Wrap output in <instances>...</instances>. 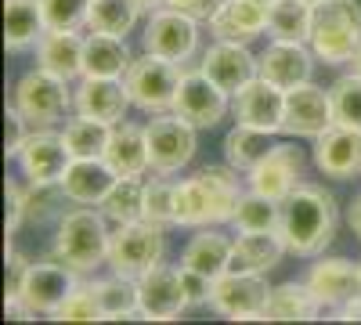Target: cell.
Here are the masks:
<instances>
[{"mask_svg":"<svg viewBox=\"0 0 361 325\" xmlns=\"http://www.w3.org/2000/svg\"><path fill=\"white\" fill-rule=\"evenodd\" d=\"M163 260V224L156 221H130V224H119L109 239V268L112 275H123V278H141L156 268Z\"/></svg>","mask_w":361,"mask_h":325,"instance_id":"5","label":"cell"},{"mask_svg":"<svg viewBox=\"0 0 361 325\" xmlns=\"http://www.w3.org/2000/svg\"><path fill=\"white\" fill-rule=\"evenodd\" d=\"M279 239L296 257H314L329 246L336 231V202L325 188L300 181L286 199H279Z\"/></svg>","mask_w":361,"mask_h":325,"instance_id":"1","label":"cell"},{"mask_svg":"<svg viewBox=\"0 0 361 325\" xmlns=\"http://www.w3.org/2000/svg\"><path fill=\"white\" fill-rule=\"evenodd\" d=\"M311 4H318V0H311Z\"/></svg>","mask_w":361,"mask_h":325,"instance_id":"53","label":"cell"},{"mask_svg":"<svg viewBox=\"0 0 361 325\" xmlns=\"http://www.w3.org/2000/svg\"><path fill=\"white\" fill-rule=\"evenodd\" d=\"M282 105H286V91L267 83L264 76H253L243 91L231 94L235 120L246 127H257V130H271V134L282 127Z\"/></svg>","mask_w":361,"mask_h":325,"instance_id":"19","label":"cell"},{"mask_svg":"<svg viewBox=\"0 0 361 325\" xmlns=\"http://www.w3.org/2000/svg\"><path fill=\"white\" fill-rule=\"evenodd\" d=\"M224 109H228V94L209 76H202V69L185 73V80L177 87V98H173V112L180 120H188L195 130L217 127L224 120Z\"/></svg>","mask_w":361,"mask_h":325,"instance_id":"15","label":"cell"},{"mask_svg":"<svg viewBox=\"0 0 361 325\" xmlns=\"http://www.w3.org/2000/svg\"><path fill=\"white\" fill-rule=\"evenodd\" d=\"M333 127V105H329V91L314 87L311 80L289 87L286 105H282V127L279 134L289 137H318L322 130Z\"/></svg>","mask_w":361,"mask_h":325,"instance_id":"13","label":"cell"},{"mask_svg":"<svg viewBox=\"0 0 361 325\" xmlns=\"http://www.w3.org/2000/svg\"><path fill=\"white\" fill-rule=\"evenodd\" d=\"M47 29H80L87 22L90 0H40Z\"/></svg>","mask_w":361,"mask_h":325,"instance_id":"41","label":"cell"},{"mask_svg":"<svg viewBox=\"0 0 361 325\" xmlns=\"http://www.w3.org/2000/svg\"><path fill=\"white\" fill-rule=\"evenodd\" d=\"M18 159H22V170L29 173L33 185H58L73 163V152H69L62 134H51V127H44V130L37 127L25 137Z\"/></svg>","mask_w":361,"mask_h":325,"instance_id":"16","label":"cell"},{"mask_svg":"<svg viewBox=\"0 0 361 325\" xmlns=\"http://www.w3.org/2000/svg\"><path fill=\"white\" fill-rule=\"evenodd\" d=\"M231 224L238 231H275V224H279V202L250 188V192H243V199H238L235 214H231Z\"/></svg>","mask_w":361,"mask_h":325,"instance_id":"38","label":"cell"},{"mask_svg":"<svg viewBox=\"0 0 361 325\" xmlns=\"http://www.w3.org/2000/svg\"><path fill=\"white\" fill-rule=\"evenodd\" d=\"M264 4H275V0H264Z\"/></svg>","mask_w":361,"mask_h":325,"instance_id":"52","label":"cell"},{"mask_svg":"<svg viewBox=\"0 0 361 325\" xmlns=\"http://www.w3.org/2000/svg\"><path fill=\"white\" fill-rule=\"evenodd\" d=\"M347 224H350V231L361 239V195L350 202V210H347Z\"/></svg>","mask_w":361,"mask_h":325,"instance_id":"49","label":"cell"},{"mask_svg":"<svg viewBox=\"0 0 361 325\" xmlns=\"http://www.w3.org/2000/svg\"><path fill=\"white\" fill-rule=\"evenodd\" d=\"M304 170H307V156L300 145H275L253 170H246V181L253 192L279 202L304 181Z\"/></svg>","mask_w":361,"mask_h":325,"instance_id":"12","label":"cell"},{"mask_svg":"<svg viewBox=\"0 0 361 325\" xmlns=\"http://www.w3.org/2000/svg\"><path fill=\"white\" fill-rule=\"evenodd\" d=\"M180 286H185V297H188V307H199V304H209L214 297V278L202 275V271H192L180 264Z\"/></svg>","mask_w":361,"mask_h":325,"instance_id":"43","label":"cell"},{"mask_svg":"<svg viewBox=\"0 0 361 325\" xmlns=\"http://www.w3.org/2000/svg\"><path fill=\"white\" fill-rule=\"evenodd\" d=\"M83 275H76L69 264H62L58 257L29 264L25 282H22V304L33 314H54L58 307L66 304V297L80 286Z\"/></svg>","mask_w":361,"mask_h":325,"instance_id":"10","label":"cell"},{"mask_svg":"<svg viewBox=\"0 0 361 325\" xmlns=\"http://www.w3.org/2000/svg\"><path fill=\"white\" fill-rule=\"evenodd\" d=\"M127 69H130V51H127L123 37H112V33L83 37V76L123 80Z\"/></svg>","mask_w":361,"mask_h":325,"instance_id":"28","label":"cell"},{"mask_svg":"<svg viewBox=\"0 0 361 325\" xmlns=\"http://www.w3.org/2000/svg\"><path fill=\"white\" fill-rule=\"evenodd\" d=\"M22 123H25V116L11 105L8 116H4V152H8V156H18L22 145H25V137H29V134L22 130Z\"/></svg>","mask_w":361,"mask_h":325,"instance_id":"46","label":"cell"},{"mask_svg":"<svg viewBox=\"0 0 361 325\" xmlns=\"http://www.w3.org/2000/svg\"><path fill=\"white\" fill-rule=\"evenodd\" d=\"M141 8L134 0H90L87 11V25L94 33H112V37H127L134 22H137Z\"/></svg>","mask_w":361,"mask_h":325,"instance_id":"36","label":"cell"},{"mask_svg":"<svg viewBox=\"0 0 361 325\" xmlns=\"http://www.w3.org/2000/svg\"><path fill=\"white\" fill-rule=\"evenodd\" d=\"M90 289H94L105 318H127V314L137 311V282L134 278L112 275V278H102V282H90Z\"/></svg>","mask_w":361,"mask_h":325,"instance_id":"37","label":"cell"},{"mask_svg":"<svg viewBox=\"0 0 361 325\" xmlns=\"http://www.w3.org/2000/svg\"><path fill=\"white\" fill-rule=\"evenodd\" d=\"M286 243L279 239V231H238V239L231 243V271H250L264 275L282 260Z\"/></svg>","mask_w":361,"mask_h":325,"instance_id":"27","label":"cell"},{"mask_svg":"<svg viewBox=\"0 0 361 325\" xmlns=\"http://www.w3.org/2000/svg\"><path fill=\"white\" fill-rule=\"evenodd\" d=\"M271 297V286H264L260 275L250 271H224L221 278H214V297L209 307L224 318H264Z\"/></svg>","mask_w":361,"mask_h":325,"instance_id":"14","label":"cell"},{"mask_svg":"<svg viewBox=\"0 0 361 325\" xmlns=\"http://www.w3.org/2000/svg\"><path fill=\"white\" fill-rule=\"evenodd\" d=\"M47 33L40 0H4V44L8 51L37 47Z\"/></svg>","mask_w":361,"mask_h":325,"instance_id":"30","label":"cell"},{"mask_svg":"<svg viewBox=\"0 0 361 325\" xmlns=\"http://www.w3.org/2000/svg\"><path fill=\"white\" fill-rule=\"evenodd\" d=\"M235 166H206L195 177L177 185V224L180 228H202V224H217L231 221L243 188L238 177L231 173Z\"/></svg>","mask_w":361,"mask_h":325,"instance_id":"2","label":"cell"},{"mask_svg":"<svg viewBox=\"0 0 361 325\" xmlns=\"http://www.w3.org/2000/svg\"><path fill=\"white\" fill-rule=\"evenodd\" d=\"M329 105H333V123L361 130V73L340 76L329 91Z\"/></svg>","mask_w":361,"mask_h":325,"instance_id":"39","label":"cell"},{"mask_svg":"<svg viewBox=\"0 0 361 325\" xmlns=\"http://www.w3.org/2000/svg\"><path fill=\"white\" fill-rule=\"evenodd\" d=\"M51 188L54 185H33V188H25V221L29 224H40V221H47L51 217V210H54V202H51Z\"/></svg>","mask_w":361,"mask_h":325,"instance_id":"44","label":"cell"},{"mask_svg":"<svg viewBox=\"0 0 361 325\" xmlns=\"http://www.w3.org/2000/svg\"><path fill=\"white\" fill-rule=\"evenodd\" d=\"M105 214L94 210H69L62 221H58L54 231V257L69 264L76 275H90L98 271L109 260V228L102 221Z\"/></svg>","mask_w":361,"mask_h":325,"instance_id":"4","label":"cell"},{"mask_svg":"<svg viewBox=\"0 0 361 325\" xmlns=\"http://www.w3.org/2000/svg\"><path fill=\"white\" fill-rule=\"evenodd\" d=\"M145 141H148V166L156 173H177L188 166L195 156V127L180 116H156L152 123H145Z\"/></svg>","mask_w":361,"mask_h":325,"instance_id":"9","label":"cell"},{"mask_svg":"<svg viewBox=\"0 0 361 325\" xmlns=\"http://www.w3.org/2000/svg\"><path fill=\"white\" fill-rule=\"evenodd\" d=\"M112 185H116V173L109 170L105 159H73L66 177L58 181L62 195L80 206H102V199L109 195Z\"/></svg>","mask_w":361,"mask_h":325,"instance_id":"24","label":"cell"},{"mask_svg":"<svg viewBox=\"0 0 361 325\" xmlns=\"http://www.w3.org/2000/svg\"><path fill=\"white\" fill-rule=\"evenodd\" d=\"M54 318H62V321H98L105 314H102V304L94 297V289H90V286H76L66 297V304L54 311Z\"/></svg>","mask_w":361,"mask_h":325,"instance_id":"42","label":"cell"},{"mask_svg":"<svg viewBox=\"0 0 361 325\" xmlns=\"http://www.w3.org/2000/svg\"><path fill=\"white\" fill-rule=\"evenodd\" d=\"M25 271H29L25 257L8 250V257H4V297H8V300L22 297V282H25Z\"/></svg>","mask_w":361,"mask_h":325,"instance_id":"45","label":"cell"},{"mask_svg":"<svg viewBox=\"0 0 361 325\" xmlns=\"http://www.w3.org/2000/svg\"><path fill=\"white\" fill-rule=\"evenodd\" d=\"M199 44V29L195 18L185 11H173L163 4V11H152L145 33H141V47L145 54H156V58H170V62H185V58L195 51Z\"/></svg>","mask_w":361,"mask_h":325,"instance_id":"11","label":"cell"},{"mask_svg":"<svg viewBox=\"0 0 361 325\" xmlns=\"http://www.w3.org/2000/svg\"><path fill=\"white\" fill-rule=\"evenodd\" d=\"M102 159L109 163V170L116 177H141L145 170H152V166H148L145 127H137V123H116Z\"/></svg>","mask_w":361,"mask_h":325,"instance_id":"26","label":"cell"},{"mask_svg":"<svg viewBox=\"0 0 361 325\" xmlns=\"http://www.w3.org/2000/svg\"><path fill=\"white\" fill-rule=\"evenodd\" d=\"M271 149H275L271 130H257V127H246V123H238L224 137V156L235 170H253Z\"/></svg>","mask_w":361,"mask_h":325,"instance_id":"33","label":"cell"},{"mask_svg":"<svg viewBox=\"0 0 361 325\" xmlns=\"http://www.w3.org/2000/svg\"><path fill=\"white\" fill-rule=\"evenodd\" d=\"M361 47V4L357 0H318L311 22V51L325 66L354 62Z\"/></svg>","mask_w":361,"mask_h":325,"instance_id":"3","label":"cell"},{"mask_svg":"<svg viewBox=\"0 0 361 325\" xmlns=\"http://www.w3.org/2000/svg\"><path fill=\"white\" fill-rule=\"evenodd\" d=\"M209 33L217 40L253 44L260 33H267V4L264 0H224L217 15L209 18Z\"/></svg>","mask_w":361,"mask_h":325,"instance_id":"22","label":"cell"},{"mask_svg":"<svg viewBox=\"0 0 361 325\" xmlns=\"http://www.w3.org/2000/svg\"><path fill=\"white\" fill-rule=\"evenodd\" d=\"M180 264L192 268V271L209 275V278H221L224 271H231V239H224V235H217V231H199L188 243Z\"/></svg>","mask_w":361,"mask_h":325,"instance_id":"31","label":"cell"},{"mask_svg":"<svg viewBox=\"0 0 361 325\" xmlns=\"http://www.w3.org/2000/svg\"><path fill=\"white\" fill-rule=\"evenodd\" d=\"M15 109L25 116V123H33L40 130L62 123L66 112H69L66 80L37 66L33 73H25L18 80V87H15Z\"/></svg>","mask_w":361,"mask_h":325,"instance_id":"7","label":"cell"},{"mask_svg":"<svg viewBox=\"0 0 361 325\" xmlns=\"http://www.w3.org/2000/svg\"><path fill=\"white\" fill-rule=\"evenodd\" d=\"M166 8H173V11H185V15H192L195 22H209L217 15V8L224 4V0H163Z\"/></svg>","mask_w":361,"mask_h":325,"instance_id":"47","label":"cell"},{"mask_svg":"<svg viewBox=\"0 0 361 325\" xmlns=\"http://www.w3.org/2000/svg\"><path fill=\"white\" fill-rule=\"evenodd\" d=\"M102 214L116 224H130L145 217V185L137 177H116V185L102 199Z\"/></svg>","mask_w":361,"mask_h":325,"instance_id":"35","label":"cell"},{"mask_svg":"<svg viewBox=\"0 0 361 325\" xmlns=\"http://www.w3.org/2000/svg\"><path fill=\"white\" fill-rule=\"evenodd\" d=\"M314 4L311 0H275L267 4V33L282 44H311Z\"/></svg>","mask_w":361,"mask_h":325,"instance_id":"29","label":"cell"},{"mask_svg":"<svg viewBox=\"0 0 361 325\" xmlns=\"http://www.w3.org/2000/svg\"><path fill=\"white\" fill-rule=\"evenodd\" d=\"M350 66H354V73H361V47H357V54H354V62H350Z\"/></svg>","mask_w":361,"mask_h":325,"instance_id":"51","label":"cell"},{"mask_svg":"<svg viewBox=\"0 0 361 325\" xmlns=\"http://www.w3.org/2000/svg\"><path fill=\"white\" fill-rule=\"evenodd\" d=\"M185 307H188V297H185V286H180V268L156 264L148 275L137 278V314L170 321Z\"/></svg>","mask_w":361,"mask_h":325,"instance_id":"17","label":"cell"},{"mask_svg":"<svg viewBox=\"0 0 361 325\" xmlns=\"http://www.w3.org/2000/svg\"><path fill=\"white\" fill-rule=\"evenodd\" d=\"M137 8H156V4H163V0H134Z\"/></svg>","mask_w":361,"mask_h":325,"instance_id":"50","label":"cell"},{"mask_svg":"<svg viewBox=\"0 0 361 325\" xmlns=\"http://www.w3.org/2000/svg\"><path fill=\"white\" fill-rule=\"evenodd\" d=\"M76 112L87 116V120H98V123H123L130 94H127V83L123 80H105V76H83V83L76 87Z\"/></svg>","mask_w":361,"mask_h":325,"instance_id":"21","label":"cell"},{"mask_svg":"<svg viewBox=\"0 0 361 325\" xmlns=\"http://www.w3.org/2000/svg\"><path fill=\"white\" fill-rule=\"evenodd\" d=\"M145 221L177 224V185L166 181V173L145 185Z\"/></svg>","mask_w":361,"mask_h":325,"instance_id":"40","label":"cell"},{"mask_svg":"<svg viewBox=\"0 0 361 325\" xmlns=\"http://www.w3.org/2000/svg\"><path fill=\"white\" fill-rule=\"evenodd\" d=\"M318 297L307 289V282H286V286H275L267 297V307H264V318H275V321H307V318H318Z\"/></svg>","mask_w":361,"mask_h":325,"instance_id":"32","label":"cell"},{"mask_svg":"<svg viewBox=\"0 0 361 325\" xmlns=\"http://www.w3.org/2000/svg\"><path fill=\"white\" fill-rule=\"evenodd\" d=\"M250 44H235V40H217L202 54V76H209L224 94H238L243 87L260 73V62L246 51Z\"/></svg>","mask_w":361,"mask_h":325,"instance_id":"18","label":"cell"},{"mask_svg":"<svg viewBox=\"0 0 361 325\" xmlns=\"http://www.w3.org/2000/svg\"><path fill=\"white\" fill-rule=\"evenodd\" d=\"M62 137L69 145L73 159H102L105 156V145L112 137V127L109 123H98V120H87V116L76 112L73 120L66 123Z\"/></svg>","mask_w":361,"mask_h":325,"instance_id":"34","label":"cell"},{"mask_svg":"<svg viewBox=\"0 0 361 325\" xmlns=\"http://www.w3.org/2000/svg\"><path fill=\"white\" fill-rule=\"evenodd\" d=\"M185 80V69L180 62H170V58H156V54H145L134 58L130 69L123 73L127 83V94L137 109L145 112H173V98H177V87Z\"/></svg>","mask_w":361,"mask_h":325,"instance_id":"6","label":"cell"},{"mask_svg":"<svg viewBox=\"0 0 361 325\" xmlns=\"http://www.w3.org/2000/svg\"><path fill=\"white\" fill-rule=\"evenodd\" d=\"M311 44H282V40H271V47L260 54V73L267 83L282 87V91H289V87H300L311 80Z\"/></svg>","mask_w":361,"mask_h":325,"instance_id":"23","label":"cell"},{"mask_svg":"<svg viewBox=\"0 0 361 325\" xmlns=\"http://www.w3.org/2000/svg\"><path fill=\"white\" fill-rule=\"evenodd\" d=\"M37 62H40V69L62 76V80L83 76V37H80V29H47L37 44Z\"/></svg>","mask_w":361,"mask_h":325,"instance_id":"25","label":"cell"},{"mask_svg":"<svg viewBox=\"0 0 361 325\" xmlns=\"http://www.w3.org/2000/svg\"><path fill=\"white\" fill-rule=\"evenodd\" d=\"M307 289L322 307H336L340 318H361V264L318 260L307 271Z\"/></svg>","mask_w":361,"mask_h":325,"instance_id":"8","label":"cell"},{"mask_svg":"<svg viewBox=\"0 0 361 325\" xmlns=\"http://www.w3.org/2000/svg\"><path fill=\"white\" fill-rule=\"evenodd\" d=\"M314 163L322 173L336 177V181H350L361 173V130L333 123L314 137Z\"/></svg>","mask_w":361,"mask_h":325,"instance_id":"20","label":"cell"},{"mask_svg":"<svg viewBox=\"0 0 361 325\" xmlns=\"http://www.w3.org/2000/svg\"><path fill=\"white\" fill-rule=\"evenodd\" d=\"M4 192H8V235H11V231L25 221V210H22V206H25V188L15 185V181H8Z\"/></svg>","mask_w":361,"mask_h":325,"instance_id":"48","label":"cell"}]
</instances>
